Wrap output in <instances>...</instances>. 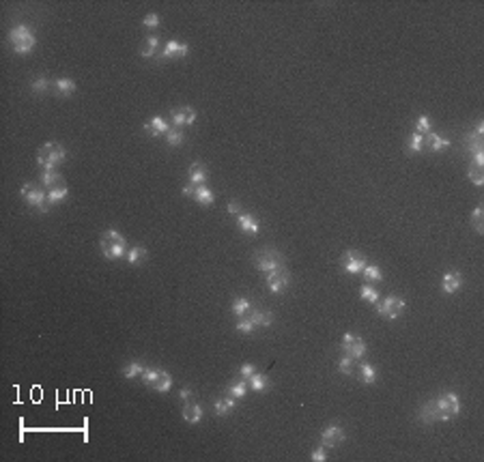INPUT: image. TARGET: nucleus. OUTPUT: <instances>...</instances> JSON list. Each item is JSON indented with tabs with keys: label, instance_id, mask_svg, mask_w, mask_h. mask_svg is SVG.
Listing matches in <instances>:
<instances>
[{
	"label": "nucleus",
	"instance_id": "obj_39",
	"mask_svg": "<svg viewBox=\"0 0 484 462\" xmlns=\"http://www.w3.org/2000/svg\"><path fill=\"white\" fill-rule=\"evenodd\" d=\"M338 370H340L342 374L351 376V374L355 372V359H353V357H349V355H344L340 361H338Z\"/></svg>",
	"mask_w": 484,
	"mask_h": 462
},
{
	"label": "nucleus",
	"instance_id": "obj_31",
	"mask_svg": "<svg viewBox=\"0 0 484 462\" xmlns=\"http://www.w3.org/2000/svg\"><path fill=\"white\" fill-rule=\"evenodd\" d=\"M254 392H259V394H263V392H267V387H269V378L265 376V374H252L250 376V383H248Z\"/></svg>",
	"mask_w": 484,
	"mask_h": 462
},
{
	"label": "nucleus",
	"instance_id": "obj_18",
	"mask_svg": "<svg viewBox=\"0 0 484 462\" xmlns=\"http://www.w3.org/2000/svg\"><path fill=\"white\" fill-rule=\"evenodd\" d=\"M237 224H239V228L245 232V234H256L259 232V222L254 220L252 215H248V213H239V217H237Z\"/></svg>",
	"mask_w": 484,
	"mask_h": 462
},
{
	"label": "nucleus",
	"instance_id": "obj_4",
	"mask_svg": "<svg viewBox=\"0 0 484 462\" xmlns=\"http://www.w3.org/2000/svg\"><path fill=\"white\" fill-rule=\"evenodd\" d=\"M435 409H437V417L439 421H447L459 415V409H461V402L456 394H443L435 400Z\"/></svg>",
	"mask_w": 484,
	"mask_h": 462
},
{
	"label": "nucleus",
	"instance_id": "obj_26",
	"mask_svg": "<svg viewBox=\"0 0 484 462\" xmlns=\"http://www.w3.org/2000/svg\"><path fill=\"white\" fill-rule=\"evenodd\" d=\"M39 181H41V187H48V189H52L54 185L62 183V176L58 174L56 170H41V176H39Z\"/></svg>",
	"mask_w": 484,
	"mask_h": 462
},
{
	"label": "nucleus",
	"instance_id": "obj_10",
	"mask_svg": "<svg viewBox=\"0 0 484 462\" xmlns=\"http://www.w3.org/2000/svg\"><path fill=\"white\" fill-rule=\"evenodd\" d=\"M366 265H368L366 258H362L360 254H355V252H346L344 258H342V269L346 271V273H351V275L362 273Z\"/></svg>",
	"mask_w": 484,
	"mask_h": 462
},
{
	"label": "nucleus",
	"instance_id": "obj_36",
	"mask_svg": "<svg viewBox=\"0 0 484 462\" xmlns=\"http://www.w3.org/2000/svg\"><path fill=\"white\" fill-rule=\"evenodd\" d=\"M409 151L411 153H422L424 151V133L413 131L409 138Z\"/></svg>",
	"mask_w": 484,
	"mask_h": 462
},
{
	"label": "nucleus",
	"instance_id": "obj_48",
	"mask_svg": "<svg viewBox=\"0 0 484 462\" xmlns=\"http://www.w3.org/2000/svg\"><path fill=\"white\" fill-rule=\"evenodd\" d=\"M254 370H256V368H254L252 364H243V366L239 368V372H241V378H250L252 374H256V372H254Z\"/></svg>",
	"mask_w": 484,
	"mask_h": 462
},
{
	"label": "nucleus",
	"instance_id": "obj_15",
	"mask_svg": "<svg viewBox=\"0 0 484 462\" xmlns=\"http://www.w3.org/2000/svg\"><path fill=\"white\" fill-rule=\"evenodd\" d=\"M431 149L433 153H439V151H443V149H447L450 147V142L447 140H443V138H439L435 131H428V133H424V149Z\"/></svg>",
	"mask_w": 484,
	"mask_h": 462
},
{
	"label": "nucleus",
	"instance_id": "obj_17",
	"mask_svg": "<svg viewBox=\"0 0 484 462\" xmlns=\"http://www.w3.org/2000/svg\"><path fill=\"white\" fill-rule=\"evenodd\" d=\"M144 129H147V133L149 135H166V131L170 129L168 127V123L162 119V116H153L151 121H147V125H144Z\"/></svg>",
	"mask_w": 484,
	"mask_h": 462
},
{
	"label": "nucleus",
	"instance_id": "obj_47",
	"mask_svg": "<svg viewBox=\"0 0 484 462\" xmlns=\"http://www.w3.org/2000/svg\"><path fill=\"white\" fill-rule=\"evenodd\" d=\"M142 26H147V28H155V26H159V15L157 13H149L142 20Z\"/></svg>",
	"mask_w": 484,
	"mask_h": 462
},
{
	"label": "nucleus",
	"instance_id": "obj_35",
	"mask_svg": "<svg viewBox=\"0 0 484 462\" xmlns=\"http://www.w3.org/2000/svg\"><path fill=\"white\" fill-rule=\"evenodd\" d=\"M50 80L45 78V76H37V80H33V84H30V88H33V93H37V95H43V93H48L50 90Z\"/></svg>",
	"mask_w": 484,
	"mask_h": 462
},
{
	"label": "nucleus",
	"instance_id": "obj_43",
	"mask_svg": "<svg viewBox=\"0 0 484 462\" xmlns=\"http://www.w3.org/2000/svg\"><path fill=\"white\" fill-rule=\"evenodd\" d=\"M360 297L364 299V301H368V303H377V301H379V293L374 291L372 286H362Z\"/></svg>",
	"mask_w": 484,
	"mask_h": 462
},
{
	"label": "nucleus",
	"instance_id": "obj_46",
	"mask_svg": "<svg viewBox=\"0 0 484 462\" xmlns=\"http://www.w3.org/2000/svg\"><path fill=\"white\" fill-rule=\"evenodd\" d=\"M325 458H327V447H325V445L316 447L312 454H310V460H312V462H323Z\"/></svg>",
	"mask_w": 484,
	"mask_h": 462
},
{
	"label": "nucleus",
	"instance_id": "obj_11",
	"mask_svg": "<svg viewBox=\"0 0 484 462\" xmlns=\"http://www.w3.org/2000/svg\"><path fill=\"white\" fill-rule=\"evenodd\" d=\"M342 441H344V430L340 428V425H330V428H325L323 434H321V445L330 447V449L340 445Z\"/></svg>",
	"mask_w": 484,
	"mask_h": 462
},
{
	"label": "nucleus",
	"instance_id": "obj_41",
	"mask_svg": "<svg viewBox=\"0 0 484 462\" xmlns=\"http://www.w3.org/2000/svg\"><path fill=\"white\" fill-rule=\"evenodd\" d=\"M482 213H484V209H482V204H480V206H476V211H473V215H471V226L476 228L478 234L484 232V222H482L484 215H482Z\"/></svg>",
	"mask_w": 484,
	"mask_h": 462
},
{
	"label": "nucleus",
	"instance_id": "obj_3",
	"mask_svg": "<svg viewBox=\"0 0 484 462\" xmlns=\"http://www.w3.org/2000/svg\"><path fill=\"white\" fill-rule=\"evenodd\" d=\"M9 41H11V48L15 54H28V52H33L35 43H37L35 34L30 32V28L26 24H17L15 28H11Z\"/></svg>",
	"mask_w": 484,
	"mask_h": 462
},
{
	"label": "nucleus",
	"instance_id": "obj_23",
	"mask_svg": "<svg viewBox=\"0 0 484 462\" xmlns=\"http://www.w3.org/2000/svg\"><path fill=\"white\" fill-rule=\"evenodd\" d=\"M420 421H422V423L439 421V417H437V409H435V400L422 404V409H420Z\"/></svg>",
	"mask_w": 484,
	"mask_h": 462
},
{
	"label": "nucleus",
	"instance_id": "obj_52",
	"mask_svg": "<svg viewBox=\"0 0 484 462\" xmlns=\"http://www.w3.org/2000/svg\"><path fill=\"white\" fill-rule=\"evenodd\" d=\"M239 211V206H237V202H231L228 204V213H237Z\"/></svg>",
	"mask_w": 484,
	"mask_h": 462
},
{
	"label": "nucleus",
	"instance_id": "obj_13",
	"mask_svg": "<svg viewBox=\"0 0 484 462\" xmlns=\"http://www.w3.org/2000/svg\"><path fill=\"white\" fill-rule=\"evenodd\" d=\"M187 45L185 43H181V41H168L166 45H164V50L159 56L162 58H183L187 56Z\"/></svg>",
	"mask_w": 484,
	"mask_h": 462
},
{
	"label": "nucleus",
	"instance_id": "obj_16",
	"mask_svg": "<svg viewBox=\"0 0 484 462\" xmlns=\"http://www.w3.org/2000/svg\"><path fill=\"white\" fill-rule=\"evenodd\" d=\"M170 387H172V376L166 370H157V376H155L151 389H155V392H159V394H166V392H170Z\"/></svg>",
	"mask_w": 484,
	"mask_h": 462
},
{
	"label": "nucleus",
	"instance_id": "obj_44",
	"mask_svg": "<svg viewBox=\"0 0 484 462\" xmlns=\"http://www.w3.org/2000/svg\"><path fill=\"white\" fill-rule=\"evenodd\" d=\"M254 329L256 327H254V323L248 318V316H241V321H237V331L239 333H252Z\"/></svg>",
	"mask_w": 484,
	"mask_h": 462
},
{
	"label": "nucleus",
	"instance_id": "obj_45",
	"mask_svg": "<svg viewBox=\"0 0 484 462\" xmlns=\"http://www.w3.org/2000/svg\"><path fill=\"white\" fill-rule=\"evenodd\" d=\"M415 131H417V133H428V131H431V119H428L426 114H422V116L417 119V123H415Z\"/></svg>",
	"mask_w": 484,
	"mask_h": 462
},
{
	"label": "nucleus",
	"instance_id": "obj_19",
	"mask_svg": "<svg viewBox=\"0 0 484 462\" xmlns=\"http://www.w3.org/2000/svg\"><path fill=\"white\" fill-rule=\"evenodd\" d=\"M157 50H159V37H147L144 39V43L140 45V56L142 58H153V56H157Z\"/></svg>",
	"mask_w": 484,
	"mask_h": 462
},
{
	"label": "nucleus",
	"instance_id": "obj_29",
	"mask_svg": "<svg viewBox=\"0 0 484 462\" xmlns=\"http://www.w3.org/2000/svg\"><path fill=\"white\" fill-rule=\"evenodd\" d=\"M248 380L245 378H239V380H233L231 385H228V394H231L233 398H245V394H248Z\"/></svg>",
	"mask_w": 484,
	"mask_h": 462
},
{
	"label": "nucleus",
	"instance_id": "obj_25",
	"mask_svg": "<svg viewBox=\"0 0 484 462\" xmlns=\"http://www.w3.org/2000/svg\"><path fill=\"white\" fill-rule=\"evenodd\" d=\"M194 200L198 202V204H205V206H209V204H213V192L209 187H205V185H196V189H194Z\"/></svg>",
	"mask_w": 484,
	"mask_h": 462
},
{
	"label": "nucleus",
	"instance_id": "obj_34",
	"mask_svg": "<svg viewBox=\"0 0 484 462\" xmlns=\"http://www.w3.org/2000/svg\"><path fill=\"white\" fill-rule=\"evenodd\" d=\"M358 370H360V378L364 380V383L372 385L374 380H377V372H374V368H372L370 364H362Z\"/></svg>",
	"mask_w": 484,
	"mask_h": 462
},
{
	"label": "nucleus",
	"instance_id": "obj_50",
	"mask_svg": "<svg viewBox=\"0 0 484 462\" xmlns=\"http://www.w3.org/2000/svg\"><path fill=\"white\" fill-rule=\"evenodd\" d=\"M179 398H181V400H183V402H187L189 398H191V389H189V387H183V389H181V392H179Z\"/></svg>",
	"mask_w": 484,
	"mask_h": 462
},
{
	"label": "nucleus",
	"instance_id": "obj_9",
	"mask_svg": "<svg viewBox=\"0 0 484 462\" xmlns=\"http://www.w3.org/2000/svg\"><path fill=\"white\" fill-rule=\"evenodd\" d=\"M267 288L271 293H284L286 288H288V273H286V269L282 267V269H276V271H269L267 273Z\"/></svg>",
	"mask_w": 484,
	"mask_h": 462
},
{
	"label": "nucleus",
	"instance_id": "obj_20",
	"mask_svg": "<svg viewBox=\"0 0 484 462\" xmlns=\"http://www.w3.org/2000/svg\"><path fill=\"white\" fill-rule=\"evenodd\" d=\"M213 411H215V415H220V417H226V415H231L235 411V400L233 398H226V396L217 398L213 402Z\"/></svg>",
	"mask_w": 484,
	"mask_h": 462
},
{
	"label": "nucleus",
	"instance_id": "obj_8",
	"mask_svg": "<svg viewBox=\"0 0 484 462\" xmlns=\"http://www.w3.org/2000/svg\"><path fill=\"white\" fill-rule=\"evenodd\" d=\"M405 299H400V297H388L385 301H383L379 305V314L383 316V318H388V321H394L398 318L400 314L405 312Z\"/></svg>",
	"mask_w": 484,
	"mask_h": 462
},
{
	"label": "nucleus",
	"instance_id": "obj_22",
	"mask_svg": "<svg viewBox=\"0 0 484 462\" xmlns=\"http://www.w3.org/2000/svg\"><path fill=\"white\" fill-rule=\"evenodd\" d=\"M248 318L254 323V327H269L273 323V314L269 310H254Z\"/></svg>",
	"mask_w": 484,
	"mask_h": 462
},
{
	"label": "nucleus",
	"instance_id": "obj_51",
	"mask_svg": "<svg viewBox=\"0 0 484 462\" xmlns=\"http://www.w3.org/2000/svg\"><path fill=\"white\" fill-rule=\"evenodd\" d=\"M194 189H196V185H191V183H187V185L183 187V194H185V196H194Z\"/></svg>",
	"mask_w": 484,
	"mask_h": 462
},
{
	"label": "nucleus",
	"instance_id": "obj_53",
	"mask_svg": "<svg viewBox=\"0 0 484 462\" xmlns=\"http://www.w3.org/2000/svg\"><path fill=\"white\" fill-rule=\"evenodd\" d=\"M476 133H478V135H482V133H484V123H482V121L476 125Z\"/></svg>",
	"mask_w": 484,
	"mask_h": 462
},
{
	"label": "nucleus",
	"instance_id": "obj_30",
	"mask_svg": "<svg viewBox=\"0 0 484 462\" xmlns=\"http://www.w3.org/2000/svg\"><path fill=\"white\" fill-rule=\"evenodd\" d=\"M465 147H467V153H478V151H482V135H478L476 131L473 133H467L465 135Z\"/></svg>",
	"mask_w": 484,
	"mask_h": 462
},
{
	"label": "nucleus",
	"instance_id": "obj_5",
	"mask_svg": "<svg viewBox=\"0 0 484 462\" xmlns=\"http://www.w3.org/2000/svg\"><path fill=\"white\" fill-rule=\"evenodd\" d=\"M22 198L30 206H37L41 213H48L50 211V202H48V194L43 192V187H37L33 183H26L22 187Z\"/></svg>",
	"mask_w": 484,
	"mask_h": 462
},
{
	"label": "nucleus",
	"instance_id": "obj_24",
	"mask_svg": "<svg viewBox=\"0 0 484 462\" xmlns=\"http://www.w3.org/2000/svg\"><path fill=\"white\" fill-rule=\"evenodd\" d=\"M207 181V168L203 166V164H191V168H189V183L191 185H203Z\"/></svg>",
	"mask_w": 484,
	"mask_h": 462
},
{
	"label": "nucleus",
	"instance_id": "obj_7",
	"mask_svg": "<svg viewBox=\"0 0 484 462\" xmlns=\"http://www.w3.org/2000/svg\"><path fill=\"white\" fill-rule=\"evenodd\" d=\"M342 350H344V355H349L353 359H362L364 355H366V342H364L362 338H358V336H353V333H344Z\"/></svg>",
	"mask_w": 484,
	"mask_h": 462
},
{
	"label": "nucleus",
	"instance_id": "obj_2",
	"mask_svg": "<svg viewBox=\"0 0 484 462\" xmlns=\"http://www.w3.org/2000/svg\"><path fill=\"white\" fill-rule=\"evenodd\" d=\"M65 157H67V153H65V149H62L60 144L45 142L43 147L39 149V153H37V166L41 170H54L56 166H60L62 161H65Z\"/></svg>",
	"mask_w": 484,
	"mask_h": 462
},
{
	"label": "nucleus",
	"instance_id": "obj_1",
	"mask_svg": "<svg viewBox=\"0 0 484 462\" xmlns=\"http://www.w3.org/2000/svg\"><path fill=\"white\" fill-rule=\"evenodd\" d=\"M99 245H102V254L108 258V260H118L127 256V241L121 232H116L114 228L106 230L102 234V241H99Z\"/></svg>",
	"mask_w": 484,
	"mask_h": 462
},
{
	"label": "nucleus",
	"instance_id": "obj_42",
	"mask_svg": "<svg viewBox=\"0 0 484 462\" xmlns=\"http://www.w3.org/2000/svg\"><path fill=\"white\" fill-rule=\"evenodd\" d=\"M166 142L170 144V147H179V144L183 142V133H181V129H175V127L168 129L166 131Z\"/></svg>",
	"mask_w": 484,
	"mask_h": 462
},
{
	"label": "nucleus",
	"instance_id": "obj_38",
	"mask_svg": "<svg viewBox=\"0 0 484 462\" xmlns=\"http://www.w3.org/2000/svg\"><path fill=\"white\" fill-rule=\"evenodd\" d=\"M467 176H469V181H471V183L473 185H484V170L480 168V166H469V170H467Z\"/></svg>",
	"mask_w": 484,
	"mask_h": 462
},
{
	"label": "nucleus",
	"instance_id": "obj_40",
	"mask_svg": "<svg viewBox=\"0 0 484 462\" xmlns=\"http://www.w3.org/2000/svg\"><path fill=\"white\" fill-rule=\"evenodd\" d=\"M142 364L140 361H132V364H127L125 368H123V376L125 378H136V376H140L142 374Z\"/></svg>",
	"mask_w": 484,
	"mask_h": 462
},
{
	"label": "nucleus",
	"instance_id": "obj_21",
	"mask_svg": "<svg viewBox=\"0 0 484 462\" xmlns=\"http://www.w3.org/2000/svg\"><path fill=\"white\" fill-rule=\"evenodd\" d=\"M183 417H185V421H189V423H198L200 419H203V409H200L198 404H194L191 400H187V402L183 404Z\"/></svg>",
	"mask_w": 484,
	"mask_h": 462
},
{
	"label": "nucleus",
	"instance_id": "obj_6",
	"mask_svg": "<svg viewBox=\"0 0 484 462\" xmlns=\"http://www.w3.org/2000/svg\"><path fill=\"white\" fill-rule=\"evenodd\" d=\"M254 262H256V267H259L261 271H265V273H269V271H276V269L284 267V258H282V254L273 252V250H263L259 256L254 258Z\"/></svg>",
	"mask_w": 484,
	"mask_h": 462
},
{
	"label": "nucleus",
	"instance_id": "obj_28",
	"mask_svg": "<svg viewBox=\"0 0 484 462\" xmlns=\"http://www.w3.org/2000/svg\"><path fill=\"white\" fill-rule=\"evenodd\" d=\"M65 196H67V185L65 183H58V185H54L52 189H48V202L50 204H58L65 200Z\"/></svg>",
	"mask_w": 484,
	"mask_h": 462
},
{
	"label": "nucleus",
	"instance_id": "obj_33",
	"mask_svg": "<svg viewBox=\"0 0 484 462\" xmlns=\"http://www.w3.org/2000/svg\"><path fill=\"white\" fill-rule=\"evenodd\" d=\"M127 262L130 265H138V262H142L144 258H147V250L144 247H132V250H127Z\"/></svg>",
	"mask_w": 484,
	"mask_h": 462
},
{
	"label": "nucleus",
	"instance_id": "obj_49",
	"mask_svg": "<svg viewBox=\"0 0 484 462\" xmlns=\"http://www.w3.org/2000/svg\"><path fill=\"white\" fill-rule=\"evenodd\" d=\"M471 157H473V166H480V168L484 166V153H482V151H478V153H473V155H471Z\"/></svg>",
	"mask_w": 484,
	"mask_h": 462
},
{
	"label": "nucleus",
	"instance_id": "obj_14",
	"mask_svg": "<svg viewBox=\"0 0 484 462\" xmlns=\"http://www.w3.org/2000/svg\"><path fill=\"white\" fill-rule=\"evenodd\" d=\"M441 288H443V293H447V295H452V293H456L461 288V273L459 271H447V273L443 275V279H441Z\"/></svg>",
	"mask_w": 484,
	"mask_h": 462
},
{
	"label": "nucleus",
	"instance_id": "obj_37",
	"mask_svg": "<svg viewBox=\"0 0 484 462\" xmlns=\"http://www.w3.org/2000/svg\"><path fill=\"white\" fill-rule=\"evenodd\" d=\"M362 273H364V277H366L368 282H381V279H383V273H381V269L377 265H366Z\"/></svg>",
	"mask_w": 484,
	"mask_h": 462
},
{
	"label": "nucleus",
	"instance_id": "obj_12",
	"mask_svg": "<svg viewBox=\"0 0 484 462\" xmlns=\"http://www.w3.org/2000/svg\"><path fill=\"white\" fill-rule=\"evenodd\" d=\"M196 121V110L194 108H177V110H172V123L175 127H185V125H194Z\"/></svg>",
	"mask_w": 484,
	"mask_h": 462
},
{
	"label": "nucleus",
	"instance_id": "obj_32",
	"mask_svg": "<svg viewBox=\"0 0 484 462\" xmlns=\"http://www.w3.org/2000/svg\"><path fill=\"white\" fill-rule=\"evenodd\" d=\"M231 310H233V314H235V316H239V318H241V316H245V314L250 312V301H248V299H245V297L235 299Z\"/></svg>",
	"mask_w": 484,
	"mask_h": 462
},
{
	"label": "nucleus",
	"instance_id": "obj_27",
	"mask_svg": "<svg viewBox=\"0 0 484 462\" xmlns=\"http://www.w3.org/2000/svg\"><path fill=\"white\" fill-rule=\"evenodd\" d=\"M54 88H56V93L62 95V97H67L71 93H76V82L71 78H58L56 82H54Z\"/></svg>",
	"mask_w": 484,
	"mask_h": 462
}]
</instances>
